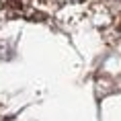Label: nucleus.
I'll return each instance as SVG.
<instances>
[{"instance_id":"obj_1","label":"nucleus","mask_w":121,"mask_h":121,"mask_svg":"<svg viewBox=\"0 0 121 121\" xmlns=\"http://www.w3.org/2000/svg\"><path fill=\"white\" fill-rule=\"evenodd\" d=\"M119 2H121V0H119Z\"/></svg>"}]
</instances>
